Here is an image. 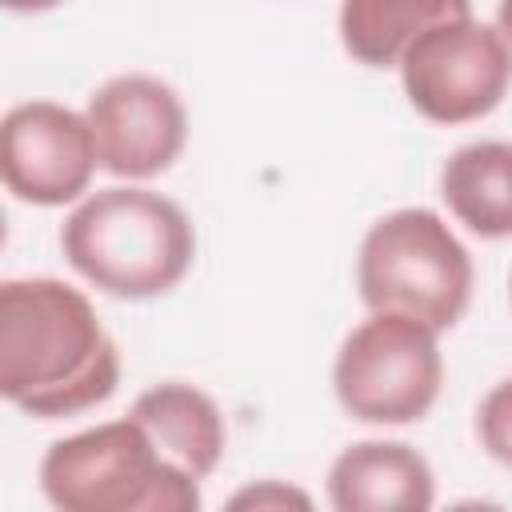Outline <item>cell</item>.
<instances>
[{
	"mask_svg": "<svg viewBox=\"0 0 512 512\" xmlns=\"http://www.w3.org/2000/svg\"><path fill=\"white\" fill-rule=\"evenodd\" d=\"M120 384V352L92 300L52 276L0 284V396L36 420L104 404Z\"/></svg>",
	"mask_w": 512,
	"mask_h": 512,
	"instance_id": "obj_1",
	"label": "cell"
},
{
	"mask_svg": "<svg viewBox=\"0 0 512 512\" xmlns=\"http://www.w3.org/2000/svg\"><path fill=\"white\" fill-rule=\"evenodd\" d=\"M60 248L92 288L116 300H152L188 276L196 232L176 200L120 184L84 196L68 212Z\"/></svg>",
	"mask_w": 512,
	"mask_h": 512,
	"instance_id": "obj_2",
	"label": "cell"
},
{
	"mask_svg": "<svg viewBox=\"0 0 512 512\" xmlns=\"http://www.w3.org/2000/svg\"><path fill=\"white\" fill-rule=\"evenodd\" d=\"M40 492L56 512H200V480L164 460L132 416L56 440Z\"/></svg>",
	"mask_w": 512,
	"mask_h": 512,
	"instance_id": "obj_3",
	"label": "cell"
},
{
	"mask_svg": "<svg viewBox=\"0 0 512 512\" xmlns=\"http://www.w3.org/2000/svg\"><path fill=\"white\" fill-rule=\"evenodd\" d=\"M356 288L368 312L404 316L440 336L472 300V256L432 208H396L364 232Z\"/></svg>",
	"mask_w": 512,
	"mask_h": 512,
	"instance_id": "obj_4",
	"label": "cell"
},
{
	"mask_svg": "<svg viewBox=\"0 0 512 512\" xmlns=\"http://www.w3.org/2000/svg\"><path fill=\"white\" fill-rule=\"evenodd\" d=\"M444 384V356L436 332L372 312L360 320L332 360V392L360 424H412L424 420Z\"/></svg>",
	"mask_w": 512,
	"mask_h": 512,
	"instance_id": "obj_5",
	"label": "cell"
},
{
	"mask_svg": "<svg viewBox=\"0 0 512 512\" xmlns=\"http://www.w3.org/2000/svg\"><path fill=\"white\" fill-rule=\"evenodd\" d=\"M400 84L424 120L468 124L496 112L508 96L512 56L496 24L476 20V12L460 0L452 16L436 20L408 44L400 60Z\"/></svg>",
	"mask_w": 512,
	"mask_h": 512,
	"instance_id": "obj_6",
	"label": "cell"
},
{
	"mask_svg": "<svg viewBox=\"0 0 512 512\" xmlns=\"http://www.w3.org/2000/svg\"><path fill=\"white\" fill-rule=\"evenodd\" d=\"M100 168L120 180H152L176 164L188 140L180 92L148 72L104 80L84 108Z\"/></svg>",
	"mask_w": 512,
	"mask_h": 512,
	"instance_id": "obj_7",
	"label": "cell"
},
{
	"mask_svg": "<svg viewBox=\"0 0 512 512\" xmlns=\"http://www.w3.org/2000/svg\"><path fill=\"white\" fill-rule=\"evenodd\" d=\"M100 168L84 112L56 100H24L0 124V176L4 188L36 208H60L88 192Z\"/></svg>",
	"mask_w": 512,
	"mask_h": 512,
	"instance_id": "obj_8",
	"label": "cell"
},
{
	"mask_svg": "<svg viewBox=\"0 0 512 512\" xmlns=\"http://www.w3.org/2000/svg\"><path fill=\"white\" fill-rule=\"evenodd\" d=\"M332 512H432V464L404 440H356L328 468Z\"/></svg>",
	"mask_w": 512,
	"mask_h": 512,
	"instance_id": "obj_9",
	"label": "cell"
},
{
	"mask_svg": "<svg viewBox=\"0 0 512 512\" xmlns=\"http://www.w3.org/2000/svg\"><path fill=\"white\" fill-rule=\"evenodd\" d=\"M128 416L148 432V440L156 444L164 460L180 464L196 480L208 476L224 456L228 428H224L216 400L184 380H164V384L144 388L132 400Z\"/></svg>",
	"mask_w": 512,
	"mask_h": 512,
	"instance_id": "obj_10",
	"label": "cell"
},
{
	"mask_svg": "<svg viewBox=\"0 0 512 512\" xmlns=\"http://www.w3.org/2000/svg\"><path fill=\"white\" fill-rule=\"evenodd\" d=\"M440 196L472 236H512V140L456 148L440 168Z\"/></svg>",
	"mask_w": 512,
	"mask_h": 512,
	"instance_id": "obj_11",
	"label": "cell"
},
{
	"mask_svg": "<svg viewBox=\"0 0 512 512\" xmlns=\"http://www.w3.org/2000/svg\"><path fill=\"white\" fill-rule=\"evenodd\" d=\"M460 0H348L340 4V44L364 68H400L408 44L452 16Z\"/></svg>",
	"mask_w": 512,
	"mask_h": 512,
	"instance_id": "obj_12",
	"label": "cell"
},
{
	"mask_svg": "<svg viewBox=\"0 0 512 512\" xmlns=\"http://www.w3.org/2000/svg\"><path fill=\"white\" fill-rule=\"evenodd\" d=\"M476 440L496 464L512 468V376L492 384L488 396L480 400V408H476Z\"/></svg>",
	"mask_w": 512,
	"mask_h": 512,
	"instance_id": "obj_13",
	"label": "cell"
},
{
	"mask_svg": "<svg viewBox=\"0 0 512 512\" xmlns=\"http://www.w3.org/2000/svg\"><path fill=\"white\" fill-rule=\"evenodd\" d=\"M224 512H316V504L300 484L252 480V484H244V488H236L228 496Z\"/></svg>",
	"mask_w": 512,
	"mask_h": 512,
	"instance_id": "obj_14",
	"label": "cell"
},
{
	"mask_svg": "<svg viewBox=\"0 0 512 512\" xmlns=\"http://www.w3.org/2000/svg\"><path fill=\"white\" fill-rule=\"evenodd\" d=\"M496 32H500V40L508 44V56H512V0H500V8H496Z\"/></svg>",
	"mask_w": 512,
	"mask_h": 512,
	"instance_id": "obj_15",
	"label": "cell"
},
{
	"mask_svg": "<svg viewBox=\"0 0 512 512\" xmlns=\"http://www.w3.org/2000/svg\"><path fill=\"white\" fill-rule=\"evenodd\" d=\"M444 512H508V508L504 504H492V500H456Z\"/></svg>",
	"mask_w": 512,
	"mask_h": 512,
	"instance_id": "obj_16",
	"label": "cell"
},
{
	"mask_svg": "<svg viewBox=\"0 0 512 512\" xmlns=\"http://www.w3.org/2000/svg\"><path fill=\"white\" fill-rule=\"evenodd\" d=\"M508 292H512V276H508Z\"/></svg>",
	"mask_w": 512,
	"mask_h": 512,
	"instance_id": "obj_17",
	"label": "cell"
}]
</instances>
